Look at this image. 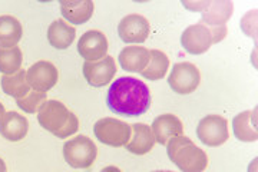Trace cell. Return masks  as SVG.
Segmentation results:
<instances>
[{"label":"cell","mask_w":258,"mask_h":172,"mask_svg":"<svg viewBox=\"0 0 258 172\" xmlns=\"http://www.w3.org/2000/svg\"><path fill=\"white\" fill-rule=\"evenodd\" d=\"M108 108L122 117H141L151 108V92L142 81L122 76L113 82L106 96Z\"/></svg>","instance_id":"cell-1"},{"label":"cell","mask_w":258,"mask_h":172,"mask_svg":"<svg viewBox=\"0 0 258 172\" xmlns=\"http://www.w3.org/2000/svg\"><path fill=\"white\" fill-rule=\"evenodd\" d=\"M37 121L40 127L56 138H69L79 129L78 117L60 100L47 99L37 110Z\"/></svg>","instance_id":"cell-2"},{"label":"cell","mask_w":258,"mask_h":172,"mask_svg":"<svg viewBox=\"0 0 258 172\" xmlns=\"http://www.w3.org/2000/svg\"><path fill=\"white\" fill-rule=\"evenodd\" d=\"M168 158L181 172H204L208 166V155L185 135L172 138L166 144Z\"/></svg>","instance_id":"cell-3"},{"label":"cell","mask_w":258,"mask_h":172,"mask_svg":"<svg viewBox=\"0 0 258 172\" xmlns=\"http://www.w3.org/2000/svg\"><path fill=\"white\" fill-rule=\"evenodd\" d=\"M98 156V148L91 138L78 135L63 144V158L76 169L91 168Z\"/></svg>","instance_id":"cell-4"},{"label":"cell","mask_w":258,"mask_h":172,"mask_svg":"<svg viewBox=\"0 0 258 172\" xmlns=\"http://www.w3.org/2000/svg\"><path fill=\"white\" fill-rule=\"evenodd\" d=\"M93 134L103 145L122 148L129 142L132 129L129 124L122 122L119 119L102 118L95 124Z\"/></svg>","instance_id":"cell-5"},{"label":"cell","mask_w":258,"mask_h":172,"mask_svg":"<svg viewBox=\"0 0 258 172\" xmlns=\"http://www.w3.org/2000/svg\"><path fill=\"white\" fill-rule=\"evenodd\" d=\"M201 82V73L195 65L189 62H181L172 66L168 78V85L172 91L179 95H189L195 92Z\"/></svg>","instance_id":"cell-6"},{"label":"cell","mask_w":258,"mask_h":172,"mask_svg":"<svg viewBox=\"0 0 258 172\" xmlns=\"http://www.w3.org/2000/svg\"><path fill=\"white\" fill-rule=\"evenodd\" d=\"M197 136L204 145L212 148L225 144L230 138L227 119L220 115H207L197 127Z\"/></svg>","instance_id":"cell-7"},{"label":"cell","mask_w":258,"mask_h":172,"mask_svg":"<svg viewBox=\"0 0 258 172\" xmlns=\"http://www.w3.org/2000/svg\"><path fill=\"white\" fill-rule=\"evenodd\" d=\"M26 79H28L29 86L33 91L46 93L59 81V72H57V68L52 62L39 61L29 68L26 72Z\"/></svg>","instance_id":"cell-8"},{"label":"cell","mask_w":258,"mask_h":172,"mask_svg":"<svg viewBox=\"0 0 258 172\" xmlns=\"http://www.w3.org/2000/svg\"><path fill=\"white\" fill-rule=\"evenodd\" d=\"M109 43L106 36L99 30L85 32L78 42V52L85 62H96L108 56Z\"/></svg>","instance_id":"cell-9"},{"label":"cell","mask_w":258,"mask_h":172,"mask_svg":"<svg viewBox=\"0 0 258 172\" xmlns=\"http://www.w3.org/2000/svg\"><path fill=\"white\" fill-rule=\"evenodd\" d=\"M116 64L112 56H105L96 62H85L83 64V76L86 82L93 88H103L115 78Z\"/></svg>","instance_id":"cell-10"},{"label":"cell","mask_w":258,"mask_h":172,"mask_svg":"<svg viewBox=\"0 0 258 172\" xmlns=\"http://www.w3.org/2000/svg\"><path fill=\"white\" fill-rule=\"evenodd\" d=\"M151 33L147 18L132 13L122 19L118 25V35L125 43H144Z\"/></svg>","instance_id":"cell-11"},{"label":"cell","mask_w":258,"mask_h":172,"mask_svg":"<svg viewBox=\"0 0 258 172\" xmlns=\"http://www.w3.org/2000/svg\"><path fill=\"white\" fill-rule=\"evenodd\" d=\"M181 45L188 53L203 54L212 46L210 29L203 23H195L185 29L181 35Z\"/></svg>","instance_id":"cell-12"},{"label":"cell","mask_w":258,"mask_h":172,"mask_svg":"<svg viewBox=\"0 0 258 172\" xmlns=\"http://www.w3.org/2000/svg\"><path fill=\"white\" fill-rule=\"evenodd\" d=\"M234 13V5L230 0H210L208 6L201 12V22L208 29L227 27V22Z\"/></svg>","instance_id":"cell-13"},{"label":"cell","mask_w":258,"mask_h":172,"mask_svg":"<svg viewBox=\"0 0 258 172\" xmlns=\"http://www.w3.org/2000/svg\"><path fill=\"white\" fill-rule=\"evenodd\" d=\"M151 129L159 145H166L172 138L184 135V125L172 113H164L154 119Z\"/></svg>","instance_id":"cell-14"},{"label":"cell","mask_w":258,"mask_h":172,"mask_svg":"<svg viewBox=\"0 0 258 172\" xmlns=\"http://www.w3.org/2000/svg\"><path fill=\"white\" fill-rule=\"evenodd\" d=\"M29 121L15 110L6 112L0 119V135L10 142L22 141L28 135Z\"/></svg>","instance_id":"cell-15"},{"label":"cell","mask_w":258,"mask_h":172,"mask_svg":"<svg viewBox=\"0 0 258 172\" xmlns=\"http://www.w3.org/2000/svg\"><path fill=\"white\" fill-rule=\"evenodd\" d=\"M131 129H132L134 135H131L129 142L125 145L126 151L135 155H145L151 152L157 144L151 127H148L147 124L138 122V124H132Z\"/></svg>","instance_id":"cell-16"},{"label":"cell","mask_w":258,"mask_h":172,"mask_svg":"<svg viewBox=\"0 0 258 172\" xmlns=\"http://www.w3.org/2000/svg\"><path fill=\"white\" fill-rule=\"evenodd\" d=\"M118 59L123 71L141 73L149 64L151 53L149 49L144 46H126L120 50Z\"/></svg>","instance_id":"cell-17"},{"label":"cell","mask_w":258,"mask_h":172,"mask_svg":"<svg viewBox=\"0 0 258 172\" xmlns=\"http://www.w3.org/2000/svg\"><path fill=\"white\" fill-rule=\"evenodd\" d=\"M95 5L92 0L79 2H60V13L68 22L75 25H83L93 16Z\"/></svg>","instance_id":"cell-18"},{"label":"cell","mask_w":258,"mask_h":172,"mask_svg":"<svg viewBox=\"0 0 258 172\" xmlns=\"http://www.w3.org/2000/svg\"><path fill=\"white\" fill-rule=\"evenodd\" d=\"M76 30L74 26L66 23L62 19H57L50 23L47 29V40L50 46H53L57 50H64L74 43Z\"/></svg>","instance_id":"cell-19"},{"label":"cell","mask_w":258,"mask_h":172,"mask_svg":"<svg viewBox=\"0 0 258 172\" xmlns=\"http://www.w3.org/2000/svg\"><path fill=\"white\" fill-rule=\"evenodd\" d=\"M23 36V29L18 19L3 15L0 16V47L9 49L18 46Z\"/></svg>","instance_id":"cell-20"},{"label":"cell","mask_w":258,"mask_h":172,"mask_svg":"<svg viewBox=\"0 0 258 172\" xmlns=\"http://www.w3.org/2000/svg\"><path fill=\"white\" fill-rule=\"evenodd\" d=\"M2 89L6 95H9L15 99H22L30 92L28 79H26V71L20 69L13 75H3L0 79Z\"/></svg>","instance_id":"cell-21"},{"label":"cell","mask_w":258,"mask_h":172,"mask_svg":"<svg viewBox=\"0 0 258 172\" xmlns=\"http://www.w3.org/2000/svg\"><path fill=\"white\" fill-rule=\"evenodd\" d=\"M252 112L244 110L232 119V131L235 138L241 142H255L258 139L255 124L251 122Z\"/></svg>","instance_id":"cell-22"},{"label":"cell","mask_w":258,"mask_h":172,"mask_svg":"<svg viewBox=\"0 0 258 172\" xmlns=\"http://www.w3.org/2000/svg\"><path fill=\"white\" fill-rule=\"evenodd\" d=\"M151 53V59L148 66L141 72L142 78H145L148 81H159L162 79L168 72L169 68V59L164 52L158 50V49H152L149 50Z\"/></svg>","instance_id":"cell-23"},{"label":"cell","mask_w":258,"mask_h":172,"mask_svg":"<svg viewBox=\"0 0 258 172\" xmlns=\"http://www.w3.org/2000/svg\"><path fill=\"white\" fill-rule=\"evenodd\" d=\"M23 54L19 46L15 47H0V72L3 75H13L22 68Z\"/></svg>","instance_id":"cell-24"},{"label":"cell","mask_w":258,"mask_h":172,"mask_svg":"<svg viewBox=\"0 0 258 172\" xmlns=\"http://www.w3.org/2000/svg\"><path fill=\"white\" fill-rule=\"evenodd\" d=\"M46 100V93L37 91H30L25 98L16 100V105H18L19 108L22 109L23 112H26V113H35V112H37V110L40 109V106H42Z\"/></svg>","instance_id":"cell-25"},{"label":"cell","mask_w":258,"mask_h":172,"mask_svg":"<svg viewBox=\"0 0 258 172\" xmlns=\"http://www.w3.org/2000/svg\"><path fill=\"white\" fill-rule=\"evenodd\" d=\"M241 29L244 33L249 37H254L257 35V10H249L248 13L241 19Z\"/></svg>","instance_id":"cell-26"},{"label":"cell","mask_w":258,"mask_h":172,"mask_svg":"<svg viewBox=\"0 0 258 172\" xmlns=\"http://www.w3.org/2000/svg\"><path fill=\"white\" fill-rule=\"evenodd\" d=\"M208 3H210V0H207V2H182L184 8L189 9L191 12H203L208 6Z\"/></svg>","instance_id":"cell-27"},{"label":"cell","mask_w":258,"mask_h":172,"mask_svg":"<svg viewBox=\"0 0 258 172\" xmlns=\"http://www.w3.org/2000/svg\"><path fill=\"white\" fill-rule=\"evenodd\" d=\"M101 172H122L118 168V166H113V165H111V166H106V168H103Z\"/></svg>","instance_id":"cell-28"},{"label":"cell","mask_w":258,"mask_h":172,"mask_svg":"<svg viewBox=\"0 0 258 172\" xmlns=\"http://www.w3.org/2000/svg\"><path fill=\"white\" fill-rule=\"evenodd\" d=\"M0 172H8V168H6V163L5 161L0 158Z\"/></svg>","instance_id":"cell-29"},{"label":"cell","mask_w":258,"mask_h":172,"mask_svg":"<svg viewBox=\"0 0 258 172\" xmlns=\"http://www.w3.org/2000/svg\"><path fill=\"white\" fill-rule=\"evenodd\" d=\"M6 113V110H5V106H3V103L0 102V119L3 118V115Z\"/></svg>","instance_id":"cell-30"},{"label":"cell","mask_w":258,"mask_h":172,"mask_svg":"<svg viewBox=\"0 0 258 172\" xmlns=\"http://www.w3.org/2000/svg\"><path fill=\"white\" fill-rule=\"evenodd\" d=\"M152 172H174V171H152Z\"/></svg>","instance_id":"cell-31"}]
</instances>
